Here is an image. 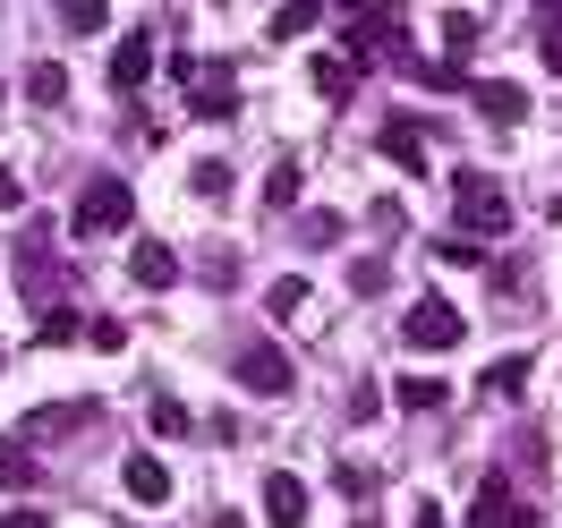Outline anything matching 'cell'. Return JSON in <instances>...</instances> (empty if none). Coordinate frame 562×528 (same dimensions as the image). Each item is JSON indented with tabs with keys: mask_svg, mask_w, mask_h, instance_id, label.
Returning <instances> with one entry per match:
<instances>
[{
	"mask_svg": "<svg viewBox=\"0 0 562 528\" xmlns=\"http://www.w3.org/2000/svg\"><path fill=\"white\" fill-rule=\"evenodd\" d=\"M452 222L469 231V239H503V231H512V196H503V179L452 171Z\"/></svg>",
	"mask_w": 562,
	"mask_h": 528,
	"instance_id": "obj_1",
	"label": "cell"
},
{
	"mask_svg": "<svg viewBox=\"0 0 562 528\" xmlns=\"http://www.w3.org/2000/svg\"><path fill=\"white\" fill-rule=\"evenodd\" d=\"M128 222H137L128 179H86V196H77V231H86V239H111V231H128Z\"/></svg>",
	"mask_w": 562,
	"mask_h": 528,
	"instance_id": "obj_2",
	"label": "cell"
},
{
	"mask_svg": "<svg viewBox=\"0 0 562 528\" xmlns=\"http://www.w3.org/2000/svg\"><path fill=\"white\" fill-rule=\"evenodd\" d=\"M460 333H469V324H460L452 299H418L409 324H401V341H409V350H460Z\"/></svg>",
	"mask_w": 562,
	"mask_h": 528,
	"instance_id": "obj_3",
	"label": "cell"
},
{
	"mask_svg": "<svg viewBox=\"0 0 562 528\" xmlns=\"http://www.w3.org/2000/svg\"><path fill=\"white\" fill-rule=\"evenodd\" d=\"M231 375H239L247 392H273V401H281L290 384H299V367H290V350H273V341H247V350L231 358Z\"/></svg>",
	"mask_w": 562,
	"mask_h": 528,
	"instance_id": "obj_4",
	"label": "cell"
},
{
	"mask_svg": "<svg viewBox=\"0 0 562 528\" xmlns=\"http://www.w3.org/2000/svg\"><path fill=\"white\" fill-rule=\"evenodd\" d=\"M469 528H537V512H528V503H512V478H486V486H477V503H469Z\"/></svg>",
	"mask_w": 562,
	"mask_h": 528,
	"instance_id": "obj_5",
	"label": "cell"
},
{
	"mask_svg": "<svg viewBox=\"0 0 562 528\" xmlns=\"http://www.w3.org/2000/svg\"><path fill=\"white\" fill-rule=\"evenodd\" d=\"M120 486H128L137 512H162V503H171V469H162L154 452H128V460H120Z\"/></svg>",
	"mask_w": 562,
	"mask_h": 528,
	"instance_id": "obj_6",
	"label": "cell"
},
{
	"mask_svg": "<svg viewBox=\"0 0 562 528\" xmlns=\"http://www.w3.org/2000/svg\"><path fill=\"white\" fill-rule=\"evenodd\" d=\"M145 77H154V35H120L111 43V86H120V94H145Z\"/></svg>",
	"mask_w": 562,
	"mask_h": 528,
	"instance_id": "obj_7",
	"label": "cell"
},
{
	"mask_svg": "<svg viewBox=\"0 0 562 528\" xmlns=\"http://www.w3.org/2000/svg\"><path fill=\"white\" fill-rule=\"evenodd\" d=\"M358 69H367V60H358V52H324V60H307V86H316L324 103H350V86H358Z\"/></svg>",
	"mask_w": 562,
	"mask_h": 528,
	"instance_id": "obj_8",
	"label": "cell"
},
{
	"mask_svg": "<svg viewBox=\"0 0 562 528\" xmlns=\"http://www.w3.org/2000/svg\"><path fill=\"white\" fill-rule=\"evenodd\" d=\"M477 111H486L494 128H520V120H528V86H512V77H477Z\"/></svg>",
	"mask_w": 562,
	"mask_h": 528,
	"instance_id": "obj_9",
	"label": "cell"
},
{
	"mask_svg": "<svg viewBox=\"0 0 562 528\" xmlns=\"http://www.w3.org/2000/svg\"><path fill=\"white\" fill-rule=\"evenodd\" d=\"M188 77H196V86H188V103L205 111V120H231V111H239V86H231L222 60H213V69H188Z\"/></svg>",
	"mask_w": 562,
	"mask_h": 528,
	"instance_id": "obj_10",
	"label": "cell"
},
{
	"mask_svg": "<svg viewBox=\"0 0 562 528\" xmlns=\"http://www.w3.org/2000/svg\"><path fill=\"white\" fill-rule=\"evenodd\" d=\"M128 282H137V290H171L179 282V256L162 239H137V247H128Z\"/></svg>",
	"mask_w": 562,
	"mask_h": 528,
	"instance_id": "obj_11",
	"label": "cell"
},
{
	"mask_svg": "<svg viewBox=\"0 0 562 528\" xmlns=\"http://www.w3.org/2000/svg\"><path fill=\"white\" fill-rule=\"evenodd\" d=\"M265 520H273V528H307V486H299L290 469L265 478Z\"/></svg>",
	"mask_w": 562,
	"mask_h": 528,
	"instance_id": "obj_12",
	"label": "cell"
},
{
	"mask_svg": "<svg viewBox=\"0 0 562 528\" xmlns=\"http://www.w3.org/2000/svg\"><path fill=\"white\" fill-rule=\"evenodd\" d=\"M86 418H94V401H69V409L52 401V409H35V418H26V443H60V435H77Z\"/></svg>",
	"mask_w": 562,
	"mask_h": 528,
	"instance_id": "obj_13",
	"label": "cell"
},
{
	"mask_svg": "<svg viewBox=\"0 0 562 528\" xmlns=\"http://www.w3.org/2000/svg\"><path fill=\"white\" fill-rule=\"evenodd\" d=\"M375 145H384V162H401L409 179L426 171V137L409 128V120H384V128H375Z\"/></svg>",
	"mask_w": 562,
	"mask_h": 528,
	"instance_id": "obj_14",
	"label": "cell"
},
{
	"mask_svg": "<svg viewBox=\"0 0 562 528\" xmlns=\"http://www.w3.org/2000/svg\"><path fill=\"white\" fill-rule=\"evenodd\" d=\"M26 103L60 111V103H69V69H60V60H35V69H26Z\"/></svg>",
	"mask_w": 562,
	"mask_h": 528,
	"instance_id": "obj_15",
	"label": "cell"
},
{
	"mask_svg": "<svg viewBox=\"0 0 562 528\" xmlns=\"http://www.w3.org/2000/svg\"><path fill=\"white\" fill-rule=\"evenodd\" d=\"M324 26V0H281L273 9V43H299V35H316Z\"/></svg>",
	"mask_w": 562,
	"mask_h": 528,
	"instance_id": "obj_16",
	"label": "cell"
},
{
	"mask_svg": "<svg viewBox=\"0 0 562 528\" xmlns=\"http://www.w3.org/2000/svg\"><path fill=\"white\" fill-rule=\"evenodd\" d=\"M392 401H401V409H443V401H452V384H443V375H401V384H392Z\"/></svg>",
	"mask_w": 562,
	"mask_h": 528,
	"instance_id": "obj_17",
	"label": "cell"
},
{
	"mask_svg": "<svg viewBox=\"0 0 562 528\" xmlns=\"http://www.w3.org/2000/svg\"><path fill=\"white\" fill-rule=\"evenodd\" d=\"M265 205H273V213H290V205H299V154H281L273 171H265Z\"/></svg>",
	"mask_w": 562,
	"mask_h": 528,
	"instance_id": "obj_18",
	"label": "cell"
},
{
	"mask_svg": "<svg viewBox=\"0 0 562 528\" xmlns=\"http://www.w3.org/2000/svg\"><path fill=\"white\" fill-rule=\"evenodd\" d=\"M0 486H35V443H26V435L0 443Z\"/></svg>",
	"mask_w": 562,
	"mask_h": 528,
	"instance_id": "obj_19",
	"label": "cell"
},
{
	"mask_svg": "<svg viewBox=\"0 0 562 528\" xmlns=\"http://www.w3.org/2000/svg\"><path fill=\"white\" fill-rule=\"evenodd\" d=\"M409 77H418L426 94H460V86H469V69H460V60H409Z\"/></svg>",
	"mask_w": 562,
	"mask_h": 528,
	"instance_id": "obj_20",
	"label": "cell"
},
{
	"mask_svg": "<svg viewBox=\"0 0 562 528\" xmlns=\"http://www.w3.org/2000/svg\"><path fill=\"white\" fill-rule=\"evenodd\" d=\"M60 26H69V35H103V26H111V0H60Z\"/></svg>",
	"mask_w": 562,
	"mask_h": 528,
	"instance_id": "obj_21",
	"label": "cell"
},
{
	"mask_svg": "<svg viewBox=\"0 0 562 528\" xmlns=\"http://www.w3.org/2000/svg\"><path fill=\"white\" fill-rule=\"evenodd\" d=\"M520 384H528V358H503V367H486V375H477V392H486V401H512Z\"/></svg>",
	"mask_w": 562,
	"mask_h": 528,
	"instance_id": "obj_22",
	"label": "cell"
},
{
	"mask_svg": "<svg viewBox=\"0 0 562 528\" xmlns=\"http://www.w3.org/2000/svg\"><path fill=\"white\" fill-rule=\"evenodd\" d=\"M77 333H86V316H77V307H43V350H69Z\"/></svg>",
	"mask_w": 562,
	"mask_h": 528,
	"instance_id": "obj_23",
	"label": "cell"
},
{
	"mask_svg": "<svg viewBox=\"0 0 562 528\" xmlns=\"http://www.w3.org/2000/svg\"><path fill=\"white\" fill-rule=\"evenodd\" d=\"M384 282H392V265H384V256H358V265H350V290H358V299H375Z\"/></svg>",
	"mask_w": 562,
	"mask_h": 528,
	"instance_id": "obj_24",
	"label": "cell"
},
{
	"mask_svg": "<svg viewBox=\"0 0 562 528\" xmlns=\"http://www.w3.org/2000/svg\"><path fill=\"white\" fill-rule=\"evenodd\" d=\"M154 435H162V443H179V435H196V418H188L179 401H154Z\"/></svg>",
	"mask_w": 562,
	"mask_h": 528,
	"instance_id": "obj_25",
	"label": "cell"
},
{
	"mask_svg": "<svg viewBox=\"0 0 562 528\" xmlns=\"http://www.w3.org/2000/svg\"><path fill=\"white\" fill-rule=\"evenodd\" d=\"M196 196L222 205V196H231V162H196Z\"/></svg>",
	"mask_w": 562,
	"mask_h": 528,
	"instance_id": "obj_26",
	"label": "cell"
},
{
	"mask_svg": "<svg viewBox=\"0 0 562 528\" xmlns=\"http://www.w3.org/2000/svg\"><path fill=\"white\" fill-rule=\"evenodd\" d=\"M469 43H477V18H469V9H452V18H443V52H452V60H460Z\"/></svg>",
	"mask_w": 562,
	"mask_h": 528,
	"instance_id": "obj_27",
	"label": "cell"
},
{
	"mask_svg": "<svg viewBox=\"0 0 562 528\" xmlns=\"http://www.w3.org/2000/svg\"><path fill=\"white\" fill-rule=\"evenodd\" d=\"M86 333H94V350H128V324H120V316H94Z\"/></svg>",
	"mask_w": 562,
	"mask_h": 528,
	"instance_id": "obj_28",
	"label": "cell"
},
{
	"mask_svg": "<svg viewBox=\"0 0 562 528\" xmlns=\"http://www.w3.org/2000/svg\"><path fill=\"white\" fill-rule=\"evenodd\" d=\"M265 299H273V316H299V307H307V282H273Z\"/></svg>",
	"mask_w": 562,
	"mask_h": 528,
	"instance_id": "obj_29",
	"label": "cell"
},
{
	"mask_svg": "<svg viewBox=\"0 0 562 528\" xmlns=\"http://www.w3.org/2000/svg\"><path fill=\"white\" fill-rule=\"evenodd\" d=\"M375 409H384V384H350V418L367 426V418H375Z\"/></svg>",
	"mask_w": 562,
	"mask_h": 528,
	"instance_id": "obj_30",
	"label": "cell"
},
{
	"mask_svg": "<svg viewBox=\"0 0 562 528\" xmlns=\"http://www.w3.org/2000/svg\"><path fill=\"white\" fill-rule=\"evenodd\" d=\"M205 273H213L205 290H231V273H239V256H231V247H213V256H205Z\"/></svg>",
	"mask_w": 562,
	"mask_h": 528,
	"instance_id": "obj_31",
	"label": "cell"
},
{
	"mask_svg": "<svg viewBox=\"0 0 562 528\" xmlns=\"http://www.w3.org/2000/svg\"><path fill=\"white\" fill-rule=\"evenodd\" d=\"M18 205H26V179H18L9 162H0V213H18Z\"/></svg>",
	"mask_w": 562,
	"mask_h": 528,
	"instance_id": "obj_32",
	"label": "cell"
},
{
	"mask_svg": "<svg viewBox=\"0 0 562 528\" xmlns=\"http://www.w3.org/2000/svg\"><path fill=\"white\" fill-rule=\"evenodd\" d=\"M0 528H52V512H35V503H18V512H0Z\"/></svg>",
	"mask_w": 562,
	"mask_h": 528,
	"instance_id": "obj_33",
	"label": "cell"
},
{
	"mask_svg": "<svg viewBox=\"0 0 562 528\" xmlns=\"http://www.w3.org/2000/svg\"><path fill=\"white\" fill-rule=\"evenodd\" d=\"M409 528H443V512H435V503H418V512H409Z\"/></svg>",
	"mask_w": 562,
	"mask_h": 528,
	"instance_id": "obj_34",
	"label": "cell"
},
{
	"mask_svg": "<svg viewBox=\"0 0 562 528\" xmlns=\"http://www.w3.org/2000/svg\"><path fill=\"white\" fill-rule=\"evenodd\" d=\"M205 528H247V520H239V512H213V520H205Z\"/></svg>",
	"mask_w": 562,
	"mask_h": 528,
	"instance_id": "obj_35",
	"label": "cell"
},
{
	"mask_svg": "<svg viewBox=\"0 0 562 528\" xmlns=\"http://www.w3.org/2000/svg\"><path fill=\"white\" fill-rule=\"evenodd\" d=\"M0 358H9V350H0Z\"/></svg>",
	"mask_w": 562,
	"mask_h": 528,
	"instance_id": "obj_36",
	"label": "cell"
}]
</instances>
